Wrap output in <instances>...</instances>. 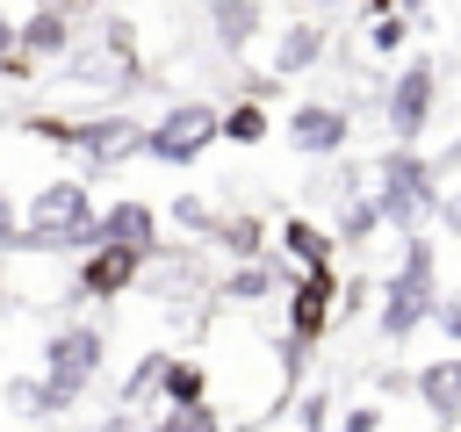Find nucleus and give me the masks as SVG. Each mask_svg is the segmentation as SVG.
Returning a JSON list of instances; mask_svg holds the SVG:
<instances>
[{
	"instance_id": "1",
	"label": "nucleus",
	"mask_w": 461,
	"mask_h": 432,
	"mask_svg": "<svg viewBox=\"0 0 461 432\" xmlns=\"http://www.w3.org/2000/svg\"><path fill=\"white\" fill-rule=\"evenodd\" d=\"M14 245H36V252H86V245H94L86 187H79V180H50V187L29 202V223L14 230Z\"/></svg>"
},
{
	"instance_id": "2",
	"label": "nucleus",
	"mask_w": 461,
	"mask_h": 432,
	"mask_svg": "<svg viewBox=\"0 0 461 432\" xmlns=\"http://www.w3.org/2000/svg\"><path fill=\"white\" fill-rule=\"evenodd\" d=\"M375 173H382V187L367 194V202H375V216H382V223H396V230H411V223L432 209V166H425L411 144H396V151H382V166H375Z\"/></svg>"
},
{
	"instance_id": "3",
	"label": "nucleus",
	"mask_w": 461,
	"mask_h": 432,
	"mask_svg": "<svg viewBox=\"0 0 461 432\" xmlns=\"http://www.w3.org/2000/svg\"><path fill=\"white\" fill-rule=\"evenodd\" d=\"M432 245L425 238H403V274L389 281V302H382V331L389 338H411L425 317H432Z\"/></svg>"
},
{
	"instance_id": "4",
	"label": "nucleus",
	"mask_w": 461,
	"mask_h": 432,
	"mask_svg": "<svg viewBox=\"0 0 461 432\" xmlns=\"http://www.w3.org/2000/svg\"><path fill=\"white\" fill-rule=\"evenodd\" d=\"M209 144H216V108H209V101H173V108L158 115V130H144V151L166 158V166H187V158H202Z\"/></svg>"
},
{
	"instance_id": "5",
	"label": "nucleus",
	"mask_w": 461,
	"mask_h": 432,
	"mask_svg": "<svg viewBox=\"0 0 461 432\" xmlns=\"http://www.w3.org/2000/svg\"><path fill=\"white\" fill-rule=\"evenodd\" d=\"M101 367V331L94 324H72L50 338V374H43V403H72Z\"/></svg>"
},
{
	"instance_id": "6",
	"label": "nucleus",
	"mask_w": 461,
	"mask_h": 432,
	"mask_svg": "<svg viewBox=\"0 0 461 432\" xmlns=\"http://www.w3.org/2000/svg\"><path fill=\"white\" fill-rule=\"evenodd\" d=\"M432 94H439L432 65L411 58V65L396 72V86H389V130H396V144H418V137H425V122H432Z\"/></svg>"
},
{
	"instance_id": "7",
	"label": "nucleus",
	"mask_w": 461,
	"mask_h": 432,
	"mask_svg": "<svg viewBox=\"0 0 461 432\" xmlns=\"http://www.w3.org/2000/svg\"><path fill=\"white\" fill-rule=\"evenodd\" d=\"M346 108H331V101H303V108H288V144L295 151H310V158H331V151H346Z\"/></svg>"
},
{
	"instance_id": "8",
	"label": "nucleus",
	"mask_w": 461,
	"mask_h": 432,
	"mask_svg": "<svg viewBox=\"0 0 461 432\" xmlns=\"http://www.w3.org/2000/svg\"><path fill=\"white\" fill-rule=\"evenodd\" d=\"M72 144L94 158V166H122L130 151H144V130L130 115H101V122H72Z\"/></svg>"
},
{
	"instance_id": "9",
	"label": "nucleus",
	"mask_w": 461,
	"mask_h": 432,
	"mask_svg": "<svg viewBox=\"0 0 461 432\" xmlns=\"http://www.w3.org/2000/svg\"><path fill=\"white\" fill-rule=\"evenodd\" d=\"M94 245H122V252H158V216L144 202H115L108 216H94Z\"/></svg>"
},
{
	"instance_id": "10",
	"label": "nucleus",
	"mask_w": 461,
	"mask_h": 432,
	"mask_svg": "<svg viewBox=\"0 0 461 432\" xmlns=\"http://www.w3.org/2000/svg\"><path fill=\"white\" fill-rule=\"evenodd\" d=\"M317 58H324V22H288L281 43H274V72L295 79V72H310Z\"/></svg>"
},
{
	"instance_id": "11",
	"label": "nucleus",
	"mask_w": 461,
	"mask_h": 432,
	"mask_svg": "<svg viewBox=\"0 0 461 432\" xmlns=\"http://www.w3.org/2000/svg\"><path fill=\"white\" fill-rule=\"evenodd\" d=\"M14 43H22V58H29V65H36V58H58V50L72 43V22H65L58 7H36V14L14 29Z\"/></svg>"
},
{
	"instance_id": "12",
	"label": "nucleus",
	"mask_w": 461,
	"mask_h": 432,
	"mask_svg": "<svg viewBox=\"0 0 461 432\" xmlns=\"http://www.w3.org/2000/svg\"><path fill=\"white\" fill-rule=\"evenodd\" d=\"M209 29L223 50H245L259 36V0H209Z\"/></svg>"
},
{
	"instance_id": "13",
	"label": "nucleus",
	"mask_w": 461,
	"mask_h": 432,
	"mask_svg": "<svg viewBox=\"0 0 461 432\" xmlns=\"http://www.w3.org/2000/svg\"><path fill=\"white\" fill-rule=\"evenodd\" d=\"M288 302H295V338L324 331V310H331V266H310V281H303Z\"/></svg>"
},
{
	"instance_id": "14",
	"label": "nucleus",
	"mask_w": 461,
	"mask_h": 432,
	"mask_svg": "<svg viewBox=\"0 0 461 432\" xmlns=\"http://www.w3.org/2000/svg\"><path fill=\"white\" fill-rule=\"evenodd\" d=\"M130 274H137V252H122V245H94V259H86V295H115Z\"/></svg>"
},
{
	"instance_id": "15",
	"label": "nucleus",
	"mask_w": 461,
	"mask_h": 432,
	"mask_svg": "<svg viewBox=\"0 0 461 432\" xmlns=\"http://www.w3.org/2000/svg\"><path fill=\"white\" fill-rule=\"evenodd\" d=\"M418 389H425V403H432L439 418H461V360H432V367L418 374Z\"/></svg>"
},
{
	"instance_id": "16",
	"label": "nucleus",
	"mask_w": 461,
	"mask_h": 432,
	"mask_svg": "<svg viewBox=\"0 0 461 432\" xmlns=\"http://www.w3.org/2000/svg\"><path fill=\"white\" fill-rule=\"evenodd\" d=\"M281 245L303 259V266H331V238L317 230V223H303V216H288V230H281Z\"/></svg>"
},
{
	"instance_id": "17",
	"label": "nucleus",
	"mask_w": 461,
	"mask_h": 432,
	"mask_svg": "<svg viewBox=\"0 0 461 432\" xmlns=\"http://www.w3.org/2000/svg\"><path fill=\"white\" fill-rule=\"evenodd\" d=\"M216 137H230V144H259V137H267V108H259V101H238L230 115H216Z\"/></svg>"
},
{
	"instance_id": "18",
	"label": "nucleus",
	"mask_w": 461,
	"mask_h": 432,
	"mask_svg": "<svg viewBox=\"0 0 461 432\" xmlns=\"http://www.w3.org/2000/svg\"><path fill=\"white\" fill-rule=\"evenodd\" d=\"M375 223H382V216H375V202H367V194H346V216H339V245H360Z\"/></svg>"
},
{
	"instance_id": "19",
	"label": "nucleus",
	"mask_w": 461,
	"mask_h": 432,
	"mask_svg": "<svg viewBox=\"0 0 461 432\" xmlns=\"http://www.w3.org/2000/svg\"><path fill=\"white\" fill-rule=\"evenodd\" d=\"M403 29H411V14L382 7V14H375V50H396V43H403Z\"/></svg>"
},
{
	"instance_id": "20",
	"label": "nucleus",
	"mask_w": 461,
	"mask_h": 432,
	"mask_svg": "<svg viewBox=\"0 0 461 432\" xmlns=\"http://www.w3.org/2000/svg\"><path fill=\"white\" fill-rule=\"evenodd\" d=\"M267 288H274V274H267V266H245V274H230V295H238V302H259Z\"/></svg>"
},
{
	"instance_id": "21",
	"label": "nucleus",
	"mask_w": 461,
	"mask_h": 432,
	"mask_svg": "<svg viewBox=\"0 0 461 432\" xmlns=\"http://www.w3.org/2000/svg\"><path fill=\"white\" fill-rule=\"evenodd\" d=\"M166 396L173 403H202V374L194 367H166Z\"/></svg>"
},
{
	"instance_id": "22",
	"label": "nucleus",
	"mask_w": 461,
	"mask_h": 432,
	"mask_svg": "<svg viewBox=\"0 0 461 432\" xmlns=\"http://www.w3.org/2000/svg\"><path fill=\"white\" fill-rule=\"evenodd\" d=\"M158 432H216V418H209L202 403H180V410H173V418H166Z\"/></svg>"
},
{
	"instance_id": "23",
	"label": "nucleus",
	"mask_w": 461,
	"mask_h": 432,
	"mask_svg": "<svg viewBox=\"0 0 461 432\" xmlns=\"http://www.w3.org/2000/svg\"><path fill=\"white\" fill-rule=\"evenodd\" d=\"M432 317H439V331H447V338H461V302H454V295H439V310H432Z\"/></svg>"
},
{
	"instance_id": "24",
	"label": "nucleus",
	"mask_w": 461,
	"mask_h": 432,
	"mask_svg": "<svg viewBox=\"0 0 461 432\" xmlns=\"http://www.w3.org/2000/svg\"><path fill=\"white\" fill-rule=\"evenodd\" d=\"M14 230H22V223H14V202H7V187H0V245H14Z\"/></svg>"
},
{
	"instance_id": "25",
	"label": "nucleus",
	"mask_w": 461,
	"mask_h": 432,
	"mask_svg": "<svg viewBox=\"0 0 461 432\" xmlns=\"http://www.w3.org/2000/svg\"><path fill=\"white\" fill-rule=\"evenodd\" d=\"M375 418H382V410H353V418H346V432H375Z\"/></svg>"
},
{
	"instance_id": "26",
	"label": "nucleus",
	"mask_w": 461,
	"mask_h": 432,
	"mask_svg": "<svg viewBox=\"0 0 461 432\" xmlns=\"http://www.w3.org/2000/svg\"><path fill=\"white\" fill-rule=\"evenodd\" d=\"M439 216H447V230H461V194H447V202H439Z\"/></svg>"
},
{
	"instance_id": "27",
	"label": "nucleus",
	"mask_w": 461,
	"mask_h": 432,
	"mask_svg": "<svg viewBox=\"0 0 461 432\" xmlns=\"http://www.w3.org/2000/svg\"><path fill=\"white\" fill-rule=\"evenodd\" d=\"M396 7H403V14H425V0H396Z\"/></svg>"
}]
</instances>
